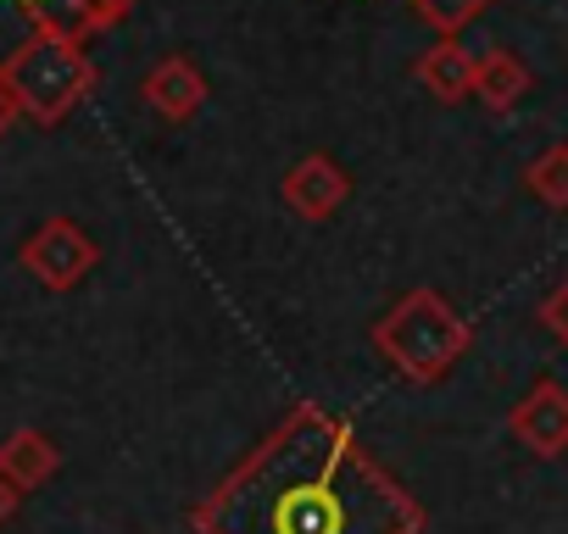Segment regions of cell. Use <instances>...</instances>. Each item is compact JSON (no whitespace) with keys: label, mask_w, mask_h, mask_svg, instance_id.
<instances>
[{"label":"cell","mask_w":568,"mask_h":534,"mask_svg":"<svg viewBox=\"0 0 568 534\" xmlns=\"http://www.w3.org/2000/svg\"><path fill=\"white\" fill-rule=\"evenodd\" d=\"M0 84L18 95L23 117H34L40 129H57L62 117H73L90 101L95 62L84 57L79 40H62V34L34 29L7 62H0Z\"/></svg>","instance_id":"3"},{"label":"cell","mask_w":568,"mask_h":534,"mask_svg":"<svg viewBox=\"0 0 568 534\" xmlns=\"http://www.w3.org/2000/svg\"><path fill=\"white\" fill-rule=\"evenodd\" d=\"M23 117V106H18V95L7 90V84H0V140H7L12 134V123Z\"/></svg>","instance_id":"16"},{"label":"cell","mask_w":568,"mask_h":534,"mask_svg":"<svg viewBox=\"0 0 568 534\" xmlns=\"http://www.w3.org/2000/svg\"><path fill=\"white\" fill-rule=\"evenodd\" d=\"M18 261H23V274H34L45 290H79L95 267H101V245L73 223V217H45L29 239H23V250H18Z\"/></svg>","instance_id":"4"},{"label":"cell","mask_w":568,"mask_h":534,"mask_svg":"<svg viewBox=\"0 0 568 534\" xmlns=\"http://www.w3.org/2000/svg\"><path fill=\"white\" fill-rule=\"evenodd\" d=\"M524 184H529V195H535L540 206L568 212V145H546L540 156H529Z\"/></svg>","instance_id":"12"},{"label":"cell","mask_w":568,"mask_h":534,"mask_svg":"<svg viewBox=\"0 0 568 534\" xmlns=\"http://www.w3.org/2000/svg\"><path fill=\"white\" fill-rule=\"evenodd\" d=\"M368 340L390 362V373H402L407 384H440L457 368V357L468 351L474 329L440 290L418 285L368 329Z\"/></svg>","instance_id":"2"},{"label":"cell","mask_w":568,"mask_h":534,"mask_svg":"<svg viewBox=\"0 0 568 534\" xmlns=\"http://www.w3.org/2000/svg\"><path fill=\"white\" fill-rule=\"evenodd\" d=\"M57 468H62V451L40 429H12L7 440H0V473H7L18 490H40L45 479H57Z\"/></svg>","instance_id":"10"},{"label":"cell","mask_w":568,"mask_h":534,"mask_svg":"<svg viewBox=\"0 0 568 534\" xmlns=\"http://www.w3.org/2000/svg\"><path fill=\"white\" fill-rule=\"evenodd\" d=\"M195 534H424V506L363 434L302 401L190 512Z\"/></svg>","instance_id":"1"},{"label":"cell","mask_w":568,"mask_h":534,"mask_svg":"<svg viewBox=\"0 0 568 534\" xmlns=\"http://www.w3.org/2000/svg\"><path fill=\"white\" fill-rule=\"evenodd\" d=\"M23 18L45 34H62V40H90V34H106L118 29L129 12H134V0H18Z\"/></svg>","instance_id":"7"},{"label":"cell","mask_w":568,"mask_h":534,"mask_svg":"<svg viewBox=\"0 0 568 534\" xmlns=\"http://www.w3.org/2000/svg\"><path fill=\"white\" fill-rule=\"evenodd\" d=\"M529 84H535V73H529V68H524V57H513L507 45H496V51H485V57H479L474 95H479L490 112H513V106L529 95Z\"/></svg>","instance_id":"11"},{"label":"cell","mask_w":568,"mask_h":534,"mask_svg":"<svg viewBox=\"0 0 568 534\" xmlns=\"http://www.w3.org/2000/svg\"><path fill=\"white\" fill-rule=\"evenodd\" d=\"M507 429H513V440H518L529 456H540V462L562 456V451H568V384L535 379V384L524 390V401L507 412Z\"/></svg>","instance_id":"5"},{"label":"cell","mask_w":568,"mask_h":534,"mask_svg":"<svg viewBox=\"0 0 568 534\" xmlns=\"http://www.w3.org/2000/svg\"><path fill=\"white\" fill-rule=\"evenodd\" d=\"M535 318H540V329H546V335H551V340L568 351V279H562L557 290H546V296H540Z\"/></svg>","instance_id":"14"},{"label":"cell","mask_w":568,"mask_h":534,"mask_svg":"<svg viewBox=\"0 0 568 534\" xmlns=\"http://www.w3.org/2000/svg\"><path fill=\"white\" fill-rule=\"evenodd\" d=\"M474 73H479V57L468 45H457V34H440L418 62H413V79L440 101V106H457L474 95Z\"/></svg>","instance_id":"9"},{"label":"cell","mask_w":568,"mask_h":534,"mask_svg":"<svg viewBox=\"0 0 568 534\" xmlns=\"http://www.w3.org/2000/svg\"><path fill=\"white\" fill-rule=\"evenodd\" d=\"M284 206H291L296 217H307V223H329L346 201H352V178H346V167L335 162V156H324V151H313V156H302L291 173H284Z\"/></svg>","instance_id":"6"},{"label":"cell","mask_w":568,"mask_h":534,"mask_svg":"<svg viewBox=\"0 0 568 534\" xmlns=\"http://www.w3.org/2000/svg\"><path fill=\"white\" fill-rule=\"evenodd\" d=\"M407 7H413V18H418L424 29H435V34H463L474 18L490 12V0H407Z\"/></svg>","instance_id":"13"},{"label":"cell","mask_w":568,"mask_h":534,"mask_svg":"<svg viewBox=\"0 0 568 534\" xmlns=\"http://www.w3.org/2000/svg\"><path fill=\"white\" fill-rule=\"evenodd\" d=\"M18 506H23V490H18L7 473H0V528H7V523L18 517Z\"/></svg>","instance_id":"15"},{"label":"cell","mask_w":568,"mask_h":534,"mask_svg":"<svg viewBox=\"0 0 568 534\" xmlns=\"http://www.w3.org/2000/svg\"><path fill=\"white\" fill-rule=\"evenodd\" d=\"M140 95H145V106H151L162 123H190V117L206 106V79H201V68H195L190 57H162V62L145 73Z\"/></svg>","instance_id":"8"}]
</instances>
